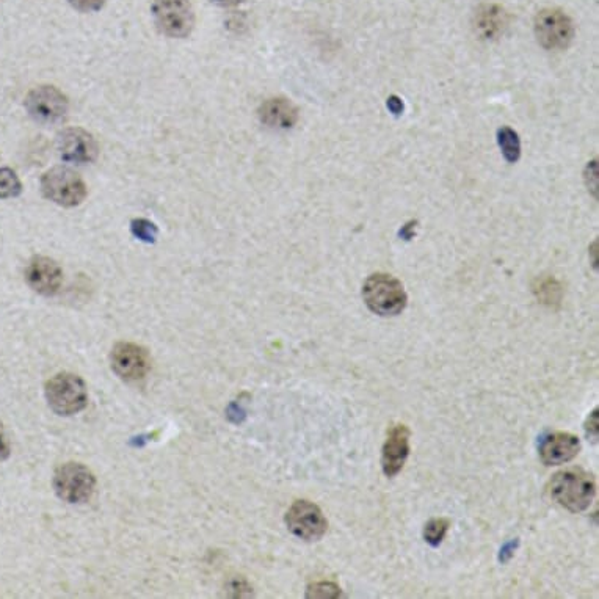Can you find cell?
<instances>
[{
	"label": "cell",
	"mask_w": 599,
	"mask_h": 599,
	"mask_svg": "<svg viewBox=\"0 0 599 599\" xmlns=\"http://www.w3.org/2000/svg\"><path fill=\"white\" fill-rule=\"evenodd\" d=\"M535 35L538 43L548 51H562L573 41L574 24L562 10L546 8L535 18Z\"/></svg>",
	"instance_id": "6"
},
{
	"label": "cell",
	"mask_w": 599,
	"mask_h": 599,
	"mask_svg": "<svg viewBox=\"0 0 599 599\" xmlns=\"http://www.w3.org/2000/svg\"><path fill=\"white\" fill-rule=\"evenodd\" d=\"M44 197L63 207L79 206L87 198V186L77 173L69 168H52L41 179Z\"/></svg>",
	"instance_id": "5"
},
{
	"label": "cell",
	"mask_w": 599,
	"mask_h": 599,
	"mask_svg": "<svg viewBox=\"0 0 599 599\" xmlns=\"http://www.w3.org/2000/svg\"><path fill=\"white\" fill-rule=\"evenodd\" d=\"M386 104H388V109L391 110L394 115H397V117H399L400 113L403 112V102L399 96H389L388 102H386Z\"/></svg>",
	"instance_id": "27"
},
{
	"label": "cell",
	"mask_w": 599,
	"mask_h": 599,
	"mask_svg": "<svg viewBox=\"0 0 599 599\" xmlns=\"http://www.w3.org/2000/svg\"><path fill=\"white\" fill-rule=\"evenodd\" d=\"M21 190V181L15 171L10 168H2L0 170V200L18 197Z\"/></svg>",
	"instance_id": "19"
},
{
	"label": "cell",
	"mask_w": 599,
	"mask_h": 599,
	"mask_svg": "<svg viewBox=\"0 0 599 599\" xmlns=\"http://www.w3.org/2000/svg\"><path fill=\"white\" fill-rule=\"evenodd\" d=\"M110 363L113 372L126 382L143 380L151 367L148 352L142 345L132 344V342H120L115 345L110 355Z\"/></svg>",
	"instance_id": "10"
},
{
	"label": "cell",
	"mask_w": 599,
	"mask_h": 599,
	"mask_svg": "<svg viewBox=\"0 0 599 599\" xmlns=\"http://www.w3.org/2000/svg\"><path fill=\"white\" fill-rule=\"evenodd\" d=\"M60 156L71 164H90L98 157L99 146L95 137L84 129H66L59 137Z\"/></svg>",
	"instance_id": "11"
},
{
	"label": "cell",
	"mask_w": 599,
	"mask_h": 599,
	"mask_svg": "<svg viewBox=\"0 0 599 599\" xmlns=\"http://www.w3.org/2000/svg\"><path fill=\"white\" fill-rule=\"evenodd\" d=\"M262 123L273 129H291L298 120V109L284 98L267 99L259 109Z\"/></svg>",
	"instance_id": "15"
},
{
	"label": "cell",
	"mask_w": 599,
	"mask_h": 599,
	"mask_svg": "<svg viewBox=\"0 0 599 599\" xmlns=\"http://www.w3.org/2000/svg\"><path fill=\"white\" fill-rule=\"evenodd\" d=\"M363 298L372 313L382 317H396L407 308L408 295L397 278L388 273H374L363 286Z\"/></svg>",
	"instance_id": "2"
},
{
	"label": "cell",
	"mask_w": 599,
	"mask_h": 599,
	"mask_svg": "<svg viewBox=\"0 0 599 599\" xmlns=\"http://www.w3.org/2000/svg\"><path fill=\"white\" fill-rule=\"evenodd\" d=\"M132 233L137 239L143 240V242H154L157 237V228L154 223L145 220V218H137L131 223Z\"/></svg>",
	"instance_id": "21"
},
{
	"label": "cell",
	"mask_w": 599,
	"mask_h": 599,
	"mask_svg": "<svg viewBox=\"0 0 599 599\" xmlns=\"http://www.w3.org/2000/svg\"><path fill=\"white\" fill-rule=\"evenodd\" d=\"M8 457H10V443L4 425L0 424V462H4Z\"/></svg>",
	"instance_id": "25"
},
{
	"label": "cell",
	"mask_w": 599,
	"mask_h": 599,
	"mask_svg": "<svg viewBox=\"0 0 599 599\" xmlns=\"http://www.w3.org/2000/svg\"><path fill=\"white\" fill-rule=\"evenodd\" d=\"M212 2L222 5V7H234V5H239L242 0H212Z\"/></svg>",
	"instance_id": "29"
},
{
	"label": "cell",
	"mask_w": 599,
	"mask_h": 599,
	"mask_svg": "<svg viewBox=\"0 0 599 599\" xmlns=\"http://www.w3.org/2000/svg\"><path fill=\"white\" fill-rule=\"evenodd\" d=\"M585 433L589 438H592L593 441L598 440V408L592 411L589 419L585 422Z\"/></svg>",
	"instance_id": "24"
},
{
	"label": "cell",
	"mask_w": 599,
	"mask_h": 599,
	"mask_svg": "<svg viewBox=\"0 0 599 599\" xmlns=\"http://www.w3.org/2000/svg\"><path fill=\"white\" fill-rule=\"evenodd\" d=\"M411 432L405 424H396L388 430L382 452V468L385 476L396 477L410 457Z\"/></svg>",
	"instance_id": "12"
},
{
	"label": "cell",
	"mask_w": 599,
	"mask_h": 599,
	"mask_svg": "<svg viewBox=\"0 0 599 599\" xmlns=\"http://www.w3.org/2000/svg\"><path fill=\"white\" fill-rule=\"evenodd\" d=\"M287 529L303 541H319L327 534L328 521L319 505L297 501L286 513Z\"/></svg>",
	"instance_id": "8"
},
{
	"label": "cell",
	"mask_w": 599,
	"mask_h": 599,
	"mask_svg": "<svg viewBox=\"0 0 599 599\" xmlns=\"http://www.w3.org/2000/svg\"><path fill=\"white\" fill-rule=\"evenodd\" d=\"M341 596V587L334 582H314L306 589L308 599H336Z\"/></svg>",
	"instance_id": "20"
},
{
	"label": "cell",
	"mask_w": 599,
	"mask_h": 599,
	"mask_svg": "<svg viewBox=\"0 0 599 599\" xmlns=\"http://www.w3.org/2000/svg\"><path fill=\"white\" fill-rule=\"evenodd\" d=\"M414 226H416V222L408 223V225L403 226L402 231H400V236L405 240H410L413 237Z\"/></svg>",
	"instance_id": "28"
},
{
	"label": "cell",
	"mask_w": 599,
	"mask_h": 599,
	"mask_svg": "<svg viewBox=\"0 0 599 599\" xmlns=\"http://www.w3.org/2000/svg\"><path fill=\"white\" fill-rule=\"evenodd\" d=\"M69 4L73 5L76 10L90 13V11L101 10L106 4V0H69Z\"/></svg>",
	"instance_id": "23"
},
{
	"label": "cell",
	"mask_w": 599,
	"mask_h": 599,
	"mask_svg": "<svg viewBox=\"0 0 599 599\" xmlns=\"http://www.w3.org/2000/svg\"><path fill=\"white\" fill-rule=\"evenodd\" d=\"M27 284L33 291L41 295H54L60 291L63 283V272L54 259L46 256H35L27 264Z\"/></svg>",
	"instance_id": "14"
},
{
	"label": "cell",
	"mask_w": 599,
	"mask_h": 599,
	"mask_svg": "<svg viewBox=\"0 0 599 599\" xmlns=\"http://www.w3.org/2000/svg\"><path fill=\"white\" fill-rule=\"evenodd\" d=\"M518 545H520V541L518 540H513L510 541V543H507V545L501 549V556H499V560H501L502 563L509 562V560L513 557V552H515V549L518 548Z\"/></svg>",
	"instance_id": "26"
},
{
	"label": "cell",
	"mask_w": 599,
	"mask_h": 599,
	"mask_svg": "<svg viewBox=\"0 0 599 599\" xmlns=\"http://www.w3.org/2000/svg\"><path fill=\"white\" fill-rule=\"evenodd\" d=\"M451 527V521L447 518H433L424 526V540L429 543L432 548H438L443 543L447 531Z\"/></svg>",
	"instance_id": "18"
},
{
	"label": "cell",
	"mask_w": 599,
	"mask_h": 599,
	"mask_svg": "<svg viewBox=\"0 0 599 599\" xmlns=\"http://www.w3.org/2000/svg\"><path fill=\"white\" fill-rule=\"evenodd\" d=\"M581 452V440L568 432L549 433L541 440L538 454L543 465L559 466L571 462Z\"/></svg>",
	"instance_id": "13"
},
{
	"label": "cell",
	"mask_w": 599,
	"mask_h": 599,
	"mask_svg": "<svg viewBox=\"0 0 599 599\" xmlns=\"http://www.w3.org/2000/svg\"><path fill=\"white\" fill-rule=\"evenodd\" d=\"M26 109L30 117L38 123H55L62 120L68 112V98L59 88L43 85L33 88L27 95Z\"/></svg>",
	"instance_id": "9"
},
{
	"label": "cell",
	"mask_w": 599,
	"mask_h": 599,
	"mask_svg": "<svg viewBox=\"0 0 599 599\" xmlns=\"http://www.w3.org/2000/svg\"><path fill=\"white\" fill-rule=\"evenodd\" d=\"M505 26H507V15L502 8L496 7V5H487L477 13V29L488 40L501 35Z\"/></svg>",
	"instance_id": "16"
},
{
	"label": "cell",
	"mask_w": 599,
	"mask_h": 599,
	"mask_svg": "<svg viewBox=\"0 0 599 599\" xmlns=\"http://www.w3.org/2000/svg\"><path fill=\"white\" fill-rule=\"evenodd\" d=\"M537 291L538 297L543 300V303L552 305V303L560 302V295H562V291H560V286L557 281H543V283L540 284V287H538Z\"/></svg>",
	"instance_id": "22"
},
{
	"label": "cell",
	"mask_w": 599,
	"mask_h": 599,
	"mask_svg": "<svg viewBox=\"0 0 599 599\" xmlns=\"http://www.w3.org/2000/svg\"><path fill=\"white\" fill-rule=\"evenodd\" d=\"M49 407L60 416H73L87 407L88 391L84 380L76 374H57L46 383Z\"/></svg>",
	"instance_id": "3"
},
{
	"label": "cell",
	"mask_w": 599,
	"mask_h": 599,
	"mask_svg": "<svg viewBox=\"0 0 599 599\" xmlns=\"http://www.w3.org/2000/svg\"><path fill=\"white\" fill-rule=\"evenodd\" d=\"M498 143L507 162H510V164L518 162L521 157V140L512 128L504 126V128L499 129Z\"/></svg>",
	"instance_id": "17"
},
{
	"label": "cell",
	"mask_w": 599,
	"mask_h": 599,
	"mask_svg": "<svg viewBox=\"0 0 599 599\" xmlns=\"http://www.w3.org/2000/svg\"><path fill=\"white\" fill-rule=\"evenodd\" d=\"M153 15L160 32L167 37L186 38L195 26L189 0H154Z\"/></svg>",
	"instance_id": "7"
},
{
	"label": "cell",
	"mask_w": 599,
	"mask_h": 599,
	"mask_svg": "<svg viewBox=\"0 0 599 599\" xmlns=\"http://www.w3.org/2000/svg\"><path fill=\"white\" fill-rule=\"evenodd\" d=\"M95 488V474L82 463H65L55 471V493L68 504H84L90 501Z\"/></svg>",
	"instance_id": "4"
},
{
	"label": "cell",
	"mask_w": 599,
	"mask_h": 599,
	"mask_svg": "<svg viewBox=\"0 0 599 599\" xmlns=\"http://www.w3.org/2000/svg\"><path fill=\"white\" fill-rule=\"evenodd\" d=\"M596 488L593 474L579 468L557 472L549 483L551 498L571 513L589 509L595 499Z\"/></svg>",
	"instance_id": "1"
}]
</instances>
